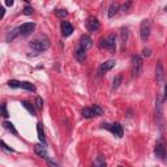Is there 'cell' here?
I'll return each mask as SVG.
<instances>
[{"mask_svg": "<svg viewBox=\"0 0 167 167\" xmlns=\"http://www.w3.org/2000/svg\"><path fill=\"white\" fill-rule=\"evenodd\" d=\"M35 29V24L34 22H25L18 27V33L21 35H29L30 33H33Z\"/></svg>", "mask_w": 167, "mask_h": 167, "instance_id": "ba28073f", "label": "cell"}, {"mask_svg": "<svg viewBox=\"0 0 167 167\" xmlns=\"http://www.w3.org/2000/svg\"><path fill=\"white\" fill-rule=\"evenodd\" d=\"M94 165H95V167H107V163H106L105 157H103V156H98Z\"/></svg>", "mask_w": 167, "mask_h": 167, "instance_id": "44dd1931", "label": "cell"}, {"mask_svg": "<svg viewBox=\"0 0 167 167\" xmlns=\"http://www.w3.org/2000/svg\"><path fill=\"white\" fill-rule=\"evenodd\" d=\"M74 58H76V60H78V61H84L86 59V51H84L82 49H78L74 51Z\"/></svg>", "mask_w": 167, "mask_h": 167, "instance_id": "2e32d148", "label": "cell"}, {"mask_svg": "<svg viewBox=\"0 0 167 167\" xmlns=\"http://www.w3.org/2000/svg\"><path fill=\"white\" fill-rule=\"evenodd\" d=\"M102 128H105L107 131H110L111 133L114 134V136L116 137H123V134H124V131H123V127L120 123H114V124H109V123H102L101 124Z\"/></svg>", "mask_w": 167, "mask_h": 167, "instance_id": "3957f363", "label": "cell"}, {"mask_svg": "<svg viewBox=\"0 0 167 167\" xmlns=\"http://www.w3.org/2000/svg\"><path fill=\"white\" fill-rule=\"evenodd\" d=\"M20 33H18V29H14V30H12V33H9L8 34V37H7V41L8 42H12L13 39L16 38V35H18Z\"/></svg>", "mask_w": 167, "mask_h": 167, "instance_id": "4316f807", "label": "cell"}, {"mask_svg": "<svg viewBox=\"0 0 167 167\" xmlns=\"http://www.w3.org/2000/svg\"><path fill=\"white\" fill-rule=\"evenodd\" d=\"M3 125H4V128H5V129H8V131H9V132H12V133L14 134V136H17V134H18L17 129L14 128V125L12 124L11 121H4V124H3Z\"/></svg>", "mask_w": 167, "mask_h": 167, "instance_id": "d6986e66", "label": "cell"}, {"mask_svg": "<svg viewBox=\"0 0 167 167\" xmlns=\"http://www.w3.org/2000/svg\"><path fill=\"white\" fill-rule=\"evenodd\" d=\"M127 39H128V29H121V42H123V45L127 43Z\"/></svg>", "mask_w": 167, "mask_h": 167, "instance_id": "f1b7e54d", "label": "cell"}, {"mask_svg": "<svg viewBox=\"0 0 167 167\" xmlns=\"http://www.w3.org/2000/svg\"><path fill=\"white\" fill-rule=\"evenodd\" d=\"M121 81H123V77H121V76H116V77H115L114 81H112V89H114V90L118 89V87L120 86Z\"/></svg>", "mask_w": 167, "mask_h": 167, "instance_id": "cb8c5ba5", "label": "cell"}, {"mask_svg": "<svg viewBox=\"0 0 167 167\" xmlns=\"http://www.w3.org/2000/svg\"><path fill=\"white\" fill-rule=\"evenodd\" d=\"M115 64H116V61L115 60H107V61H105V63H102L101 64V67H99V73L101 74H103V73H106V72H109V71H111L115 67Z\"/></svg>", "mask_w": 167, "mask_h": 167, "instance_id": "8fae6325", "label": "cell"}, {"mask_svg": "<svg viewBox=\"0 0 167 167\" xmlns=\"http://www.w3.org/2000/svg\"><path fill=\"white\" fill-rule=\"evenodd\" d=\"M91 167H95V165H93V166H91Z\"/></svg>", "mask_w": 167, "mask_h": 167, "instance_id": "8d00e7d4", "label": "cell"}, {"mask_svg": "<svg viewBox=\"0 0 167 167\" xmlns=\"http://www.w3.org/2000/svg\"><path fill=\"white\" fill-rule=\"evenodd\" d=\"M86 26H87V29H89V31L94 33V31L99 30V27H101V24H99V21H98L97 17H94V16H90V17L87 18V21H86Z\"/></svg>", "mask_w": 167, "mask_h": 167, "instance_id": "52a82bcc", "label": "cell"}, {"mask_svg": "<svg viewBox=\"0 0 167 167\" xmlns=\"http://www.w3.org/2000/svg\"><path fill=\"white\" fill-rule=\"evenodd\" d=\"M0 116H4V118H8V116H9V114H8V110H7V105H5V103L0 105Z\"/></svg>", "mask_w": 167, "mask_h": 167, "instance_id": "d4e9b609", "label": "cell"}, {"mask_svg": "<svg viewBox=\"0 0 167 167\" xmlns=\"http://www.w3.org/2000/svg\"><path fill=\"white\" fill-rule=\"evenodd\" d=\"M120 11V4L119 3H111L110 7H109V12H107V14H109V17H115V16L118 14V12Z\"/></svg>", "mask_w": 167, "mask_h": 167, "instance_id": "5bb4252c", "label": "cell"}, {"mask_svg": "<svg viewBox=\"0 0 167 167\" xmlns=\"http://www.w3.org/2000/svg\"><path fill=\"white\" fill-rule=\"evenodd\" d=\"M37 133H38V138L43 145H46V137H45V131H43L42 123H37Z\"/></svg>", "mask_w": 167, "mask_h": 167, "instance_id": "9a60e30c", "label": "cell"}, {"mask_svg": "<svg viewBox=\"0 0 167 167\" xmlns=\"http://www.w3.org/2000/svg\"><path fill=\"white\" fill-rule=\"evenodd\" d=\"M119 167H123V166H119Z\"/></svg>", "mask_w": 167, "mask_h": 167, "instance_id": "74e56055", "label": "cell"}, {"mask_svg": "<svg viewBox=\"0 0 167 167\" xmlns=\"http://www.w3.org/2000/svg\"><path fill=\"white\" fill-rule=\"evenodd\" d=\"M150 55H152V50H150V49H144V50H142V56L149 58Z\"/></svg>", "mask_w": 167, "mask_h": 167, "instance_id": "1f68e13d", "label": "cell"}, {"mask_svg": "<svg viewBox=\"0 0 167 167\" xmlns=\"http://www.w3.org/2000/svg\"><path fill=\"white\" fill-rule=\"evenodd\" d=\"M29 47L31 50H34L35 52H43V51H46L50 47V41L45 35H41V37L33 39L29 43Z\"/></svg>", "mask_w": 167, "mask_h": 167, "instance_id": "6da1fadb", "label": "cell"}, {"mask_svg": "<svg viewBox=\"0 0 167 167\" xmlns=\"http://www.w3.org/2000/svg\"><path fill=\"white\" fill-rule=\"evenodd\" d=\"M0 148L4 149V150H7V152H14V150L12 149V148H9V146H8L3 140H0Z\"/></svg>", "mask_w": 167, "mask_h": 167, "instance_id": "4dcf8cb0", "label": "cell"}, {"mask_svg": "<svg viewBox=\"0 0 167 167\" xmlns=\"http://www.w3.org/2000/svg\"><path fill=\"white\" fill-rule=\"evenodd\" d=\"M24 14H26V16H30V14H33V12H34V9H33V7H30V5H26L25 8H24Z\"/></svg>", "mask_w": 167, "mask_h": 167, "instance_id": "f546056e", "label": "cell"}, {"mask_svg": "<svg viewBox=\"0 0 167 167\" xmlns=\"http://www.w3.org/2000/svg\"><path fill=\"white\" fill-rule=\"evenodd\" d=\"M156 76H157V81L162 84L163 82V78H165V71H163V65L162 63H157V67H156Z\"/></svg>", "mask_w": 167, "mask_h": 167, "instance_id": "4fadbf2b", "label": "cell"}, {"mask_svg": "<svg viewBox=\"0 0 167 167\" xmlns=\"http://www.w3.org/2000/svg\"><path fill=\"white\" fill-rule=\"evenodd\" d=\"M21 105L25 107V109L29 111V112L33 115V116H35V115H37V112H35V107H34V105L33 103H30V102H27V101H22L21 102Z\"/></svg>", "mask_w": 167, "mask_h": 167, "instance_id": "e0dca14e", "label": "cell"}, {"mask_svg": "<svg viewBox=\"0 0 167 167\" xmlns=\"http://www.w3.org/2000/svg\"><path fill=\"white\" fill-rule=\"evenodd\" d=\"M101 47L110 51H115V47H116V37H115V34H109L106 38H102Z\"/></svg>", "mask_w": 167, "mask_h": 167, "instance_id": "5b68a950", "label": "cell"}, {"mask_svg": "<svg viewBox=\"0 0 167 167\" xmlns=\"http://www.w3.org/2000/svg\"><path fill=\"white\" fill-rule=\"evenodd\" d=\"M91 46H93V39H91L89 35H82L81 39H80V45H78V47L80 49H82L84 51H87L89 49H91Z\"/></svg>", "mask_w": 167, "mask_h": 167, "instance_id": "9c48e42d", "label": "cell"}, {"mask_svg": "<svg viewBox=\"0 0 167 167\" xmlns=\"http://www.w3.org/2000/svg\"><path fill=\"white\" fill-rule=\"evenodd\" d=\"M5 4H7L8 7H12V5H13V4H14V2H13V0H7V2H5Z\"/></svg>", "mask_w": 167, "mask_h": 167, "instance_id": "d590c367", "label": "cell"}, {"mask_svg": "<svg viewBox=\"0 0 167 167\" xmlns=\"http://www.w3.org/2000/svg\"><path fill=\"white\" fill-rule=\"evenodd\" d=\"M8 86H9L11 89H18V87H21V82L17 80H9L8 81Z\"/></svg>", "mask_w": 167, "mask_h": 167, "instance_id": "7402d4cb", "label": "cell"}, {"mask_svg": "<svg viewBox=\"0 0 167 167\" xmlns=\"http://www.w3.org/2000/svg\"><path fill=\"white\" fill-rule=\"evenodd\" d=\"M4 14H5V8H4V7H0V20L4 17Z\"/></svg>", "mask_w": 167, "mask_h": 167, "instance_id": "e575fe53", "label": "cell"}, {"mask_svg": "<svg viewBox=\"0 0 167 167\" xmlns=\"http://www.w3.org/2000/svg\"><path fill=\"white\" fill-rule=\"evenodd\" d=\"M46 162H47V165H49V167H59V165L56 163V162H54L52 159H46Z\"/></svg>", "mask_w": 167, "mask_h": 167, "instance_id": "d6a6232c", "label": "cell"}, {"mask_svg": "<svg viewBox=\"0 0 167 167\" xmlns=\"http://www.w3.org/2000/svg\"><path fill=\"white\" fill-rule=\"evenodd\" d=\"M142 58L140 55H133L132 56V76L133 77H140V74L142 73Z\"/></svg>", "mask_w": 167, "mask_h": 167, "instance_id": "7a4b0ae2", "label": "cell"}, {"mask_svg": "<svg viewBox=\"0 0 167 167\" xmlns=\"http://www.w3.org/2000/svg\"><path fill=\"white\" fill-rule=\"evenodd\" d=\"M154 153L156 156L159 158V159L165 161V157H166V148H165V141L163 138H159L156 144V148H154Z\"/></svg>", "mask_w": 167, "mask_h": 167, "instance_id": "8992f818", "label": "cell"}, {"mask_svg": "<svg viewBox=\"0 0 167 167\" xmlns=\"http://www.w3.org/2000/svg\"><path fill=\"white\" fill-rule=\"evenodd\" d=\"M34 107L37 110H42V107H43V99L41 98V97H37L35 98V103H34Z\"/></svg>", "mask_w": 167, "mask_h": 167, "instance_id": "83f0119b", "label": "cell"}, {"mask_svg": "<svg viewBox=\"0 0 167 167\" xmlns=\"http://www.w3.org/2000/svg\"><path fill=\"white\" fill-rule=\"evenodd\" d=\"M34 152L37 156L43 158V159H49V153H47V149H46L45 145H42V144L34 145Z\"/></svg>", "mask_w": 167, "mask_h": 167, "instance_id": "30bf717a", "label": "cell"}, {"mask_svg": "<svg viewBox=\"0 0 167 167\" xmlns=\"http://www.w3.org/2000/svg\"><path fill=\"white\" fill-rule=\"evenodd\" d=\"M21 89H25L27 91H35V86L29 81H22L21 82Z\"/></svg>", "mask_w": 167, "mask_h": 167, "instance_id": "ffe728a7", "label": "cell"}, {"mask_svg": "<svg viewBox=\"0 0 167 167\" xmlns=\"http://www.w3.org/2000/svg\"><path fill=\"white\" fill-rule=\"evenodd\" d=\"M131 5H132V2H127L125 4H123V12H127V11H128Z\"/></svg>", "mask_w": 167, "mask_h": 167, "instance_id": "836d02e7", "label": "cell"}, {"mask_svg": "<svg viewBox=\"0 0 167 167\" xmlns=\"http://www.w3.org/2000/svg\"><path fill=\"white\" fill-rule=\"evenodd\" d=\"M82 116L85 118V119H91V118H94L95 115H94V111L91 110V109H89V107H85V109L82 110Z\"/></svg>", "mask_w": 167, "mask_h": 167, "instance_id": "ac0fdd59", "label": "cell"}, {"mask_svg": "<svg viewBox=\"0 0 167 167\" xmlns=\"http://www.w3.org/2000/svg\"><path fill=\"white\" fill-rule=\"evenodd\" d=\"M150 33H152V22H150V20H144L140 25V37L142 41H148Z\"/></svg>", "mask_w": 167, "mask_h": 167, "instance_id": "277c9868", "label": "cell"}, {"mask_svg": "<svg viewBox=\"0 0 167 167\" xmlns=\"http://www.w3.org/2000/svg\"><path fill=\"white\" fill-rule=\"evenodd\" d=\"M55 16L59 18H65L67 16H68V12H67L65 9H56L55 11Z\"/></svg>", "mask_w": 167, "mask_h": 167, "instance_id": "603a6c76", "label": "cell"}, {"mask_svg": "<svg viewBox=\"0 0 167 167\" xmlns=\"http://www.w3.org/2000/svg\"><path fill=\"white\" fill-rule=\"evenodd\" d=\"M91 110L94 111V115H95V116H101V115L103 114V110H102L98 105H93V107H91Z\"/></svg>", "mask_w": 167, "mask_h": 167, "instance_id": "484cf974", "label": "cell"}, {"mask_svg": "<svg viewBox=\"0 0 167 167\" xmlns=\"http://www.w3.org/2000/svg\"><path fill=\"white\" fill-rule=\"evenodd\" d=\"M60 29H61L63 37H69V35L73 33V26L71 25V22H68V21H63Z\"/></svg>", "mask_w": 167, "mask_h": 167, "instance_id": "7c38bea8", "label": "cell"}]
</instances>
